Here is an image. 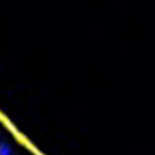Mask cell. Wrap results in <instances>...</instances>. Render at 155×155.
I'll use <instances>...</instances> for the list:
<instances>
[{
	"label": "cell",
	"mask_w": 155,
	"mask_h": 155,
	"mask_svg": "<svg viewBox=\"0 0 155 155\" xmlns=\"http://www.w3.org/2000/svg\"><path fill=\"white\" fill-rule=\"evenodd\" d=\"M0 155H12L11 149L7 145H0Z\"/></svg>",
	"instance_id": "obj_1"
}]
</instances>
